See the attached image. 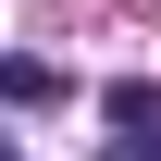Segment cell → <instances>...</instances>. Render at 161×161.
<instances>
[{"label": "cell", "instance_id": "6da1fadb", "mask_svg": "<svg viewBox=\"0 0 161 161\" xmlns=\"http://www.w3.org/2000/svg\"><path fill=\"white\" fill-rule=\"evenodd\" d=\"M99 124L149 136V124H161V87H149V75H112V87H99Z\"/></svg>", "mask_w": 161, "mask_h": 161}, {"label": "cell", "instance_id": "7a4b0ae2", "mask_svg": "<svg viewBox=\"0 0 161 161\" xmlns=\"http://www.w3.org/2000/svg\"><path fill=\"white\" fill-rule=\"evenodd\" d=\"M50 99H62V75H50L37 50H25V62H13V112H50Z\"/></svg>", "mask_w": 161, "mask_h": 161}]
</instances>
